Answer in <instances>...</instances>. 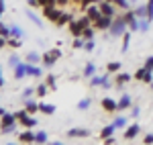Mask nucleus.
Here are the masks:
<instances>
[{
	"instance_id": "423d86ee",
	"label": "nucleus",
	"mask_w": 153,
	"mask_h": 145,
	"mask_svg": "<svg viewBox=\"0 0 153 145\" xmlns=\"http://www.w3.org/2000/svg\"><path fill=\"white\" fill-rule=\"evenodd\" d=\"M19 141H21V143H33V141H35V133H33L31 129H27V131H23V133L19 135Z\"/></svg>"
},
{
	"instance_id": "052dcab7",
	"label": "nucleus",
	"mask_w": 153,
	"mask_h": 145,
	"mask_svg": "<svg viewBox=\"0 0 153 145\" xmlns=\"http://www.w3.org/2000/svg\"><path fill=\"white\" fill-rule=\"evenodd\" d=\"M0 16H2V8H0Z\"/></svg>"
},
{
	"instance_id": "7ed1b4c3",
	"label": "nucleus",
	"mask_w": 153,
	"mask_h": 145,
	"mask_svg": "<svg viewBox=\"0 0 153 145\" xmlns=\"http://www.w3.org/2000/svg\"><path fill=\"white\" fill-rule=\"evenodd\" d=\"M43 16L49 19V21H53V23H57L59 16H61V10H57L55 6H43Z\"/></svg>"
},
{
	"instance_id": "338daca9",
	"label": "nucleus",
	"mask_w": 153,
	"mask_h": 145,
	"mask_svg": "<svg viewBox=\"0 0 153 145\" xmlns=\"http://www.w3.org/2000/svg\"><path fill=\"white\" fill-rule=\"evenodd\" d=\"M0 74H2V70H0Z\"/></svg>"
},
{
	"instance_id": "72a5a7b5",
	"label": "nucleus",
	"mask_w": 153,
	"mask_h": 145,
	"mask_svg": "<svg viewBox=\"0 0 153 145\" xmlns=\"http://www.w3.org/2000/svg\"><path fill=\"white\" fill-rule=\"evenodd\" d=\"M0 133H4V135L14 133V125H2V127H0Z\"/></svg>"
},
{
	"instance_id": "412c9836",
	"label": "nucleus",
	"mask_w": 153,
	"mask_h": 145,
	"mask_svg": "<svg viewBox=\"0 0 153 145\" xmlns=\"http://www.w3.org/2000/svg\"><path fill=\"white\" fill-rule=\"evenodd\" d=\"M90 23H92V19H90V16H88V14H86V16H82V19H78V27H80V29H86V27H90Z\"/></svg>"
},
{
	"instance_id": "8fccbe9b",
	"label": "nucleus",
	"mask_w": 153,
	"mask_h": 145,
	"mask_svg": "<svg viewBox=\"0 0 153 145\" xmlns=\"http://www.w3.org/2000/svg\"><path fill=\"white\" fill-rule=\"evenodd\" d=\"M27 4H29L31 8H37V6H41V4H39V0H27Z\"/></svg>"
},
{
	"instance_id": "f8f14e48",
	"label": "nucleus",
	"mask_w": 153,
	"mask_h": 145,
	"mask_svg": "<svg viewBox=\"0 0 153 145\" xmlns=\"http://www.w3.org/2000/svg\"><path fill=\"white\" fill-rule=\"evenodd\" d=\"M102 109H104V110H117L118 109V102H114L112 98H104V100H102Z\"/></svg>"
},
{
	"instance_id": "864d4df0",
	"label": "nucleus",
	"mask_w": 153,
	"mask_h": 145,
	"mask_svg": "<svg viewBox=\"0 0 153 145\" xmlns=\"http://www.w3.org/2000/svg\"><path fill=\"white\" fill-rule=\"evenodd\" d=\"M145 143H153V133L151 135H145V139H143Z\"/></svg>"
},
{
	"instance_id": "20e7f679",
	"label": "nucleus",
	"mask_w": 153,
	"mask_h": 145,
	"mask_svg": "<svg viewBox=\"0 0 153 145\" xmlns=\"http://www.w3.org/2000/svg\"><path fill=\"white\" fill-rule=\"evenodd\" d=\"M86 14H88V16H90V19H92V21L96 23V21L102 16V10H100V6H94V4H90V6L86 8Z\"/></svg>"
},
{
	"instance_id": "393cba45",
	"label": "nucleus",
	"mask_w": 153,
	"mask_h": 145,
	"mask_svg": "<svg viewBox=\"0 0 153 145\" xmlns=\"http://www.w3.org/2000/svg\"><path fill=\"white\" fill-rule=\"evenodd\" d=\"M114 129H117V127H114V125H108V127H104V129H102V139H106V137H110V135L114 133Z\"/></svg>"
},
{
	"instance_id": "a19ab883",
	"label": "nucleus",
	"mask_w": 153,
	"mask_h": 145,
	"mask_svg": "<svg viewBox=\"0 0 153 145\" xmlns=\"http://www.w3.org/2000/svg\"><path fill=\"white\" fill-rule=\"evenodd\" d=\"M35 90H37V94H39V96H45V94H47V90H49V88H47L45 84H41L39 88H35Z\"/></svg>"
},
{
	"instance_id": "b1692460",
	"label": "nucleus",
	"mask_w": 153,
	"mask_h": 145,
	"mask_svg": "<svg viewBox=\"0 0 153 145\" xmlns=\"http://www.w3.org/2000/svg\"><path fill=\"white\" fill-rule=\"evenodd\" d=\"M129 43H131V33H123V53H127Z\"/></svg>"
},
{
	"instance_id": "6ab92c4d",
	"label": "nucleus",
	"mask_w": 153,
	"mask_h": 145,
	"mask_svg": "<svg viewBox=\"0 0 153 145\" xmlns=\"http://www.w3.org/2000/svg\"><path fill=\"white\" fill-rule=\"evenodd\" d=\"M131 106V96L129 94H123V98L118 100V109H129Z\"/></svg>"
},
{
	"instance_id": "1a4fd4ad",
	"label": "nucleus",
	"mask_w": 153,
	"mask_h": 145,
	"mask_svg": "<svg viewBox=\"0 0 153 145\" xmlns=\"http://www.w3.org/2000/svg\"><path fill=\"white\" fill-rule=\"evenodd\" d=\"M139 131H141V129H139V125H131L129 129L125 131V139H127V141H131V139H135V137L139 135Z\"/></svg>"
},
{
	"instance_id": "aec40b11",
	"label": "nucleus",
	"mask_w": 153,
	"mask_h": 145,
	"mask_svg": "<svg viewBox=\"0 0 153 145\" xmlns=\"http://www.w3.org/2000/svg\"><path fill=\"white\" fill-rule=\"evenodd\" d=\"M94 74H96V65H94V63H86V68H84V76H86V78H92Z\"/></svg>"
},
{
	"instance_id": "6e6552de",
	"label": "nucleus",
	"mask_w": 153,
	"mask_h": 145,
	"mask_svg": "<svg viewBox=\"0 0 153 145\" xmlns=\"http://www.w3.org/2000/svg\"><path fill=\"white\" fill-rule=\"evenodd\" d=\"M27 76H35V78H41L43 76V70L37 68L35 63H27Z\"/></svg>"
},
{
	"instance_id": "f3484780",
	"label": "nucleus",
	"mask_w": 153,
	"mask_h": 145,
	"mask_svg": "<svg viewBox=\"0 0 153 145\" xmlns=\"http://www.w3.org/2000/svg\"><path fill=\"white\" fill-rule=\"evenodd\" d=\"M70 31H71V35L82 37V29L78 27V21H70Z\"/></svg>"
},
{
	"instance_id": "680f3d73",
	"label": "nucleus",
	"mask_w": 153,
	"mask_h": 145,
	"mask_svg": "<svg viewBox=\"0 0 153 145\" xmlns=\"http://www.w3.org/2000/svg\"><path fill=\"white\" fill-rule=\"evenodd\" d=\"M151 90H153V82H151Z\"/></svg>"
},
{
	"instance_id": "c03bdc74",
	"label": "nucleus",
	"mask_w": 153,
	"mask_h": 145,
	"mask_svg": "<svg viewBox=\"0 0 153 145\" xmlns=\"http://www.w3.org/2000/svg\"><path fill=\"white\" fill-rule=\"evenodd\" d=\"M143 82H149V84H151V82H153V74L145 70V76H143Z\"/></svg>"
},
{
	"instance_id": "9d476101",
	"label": "nucleus",
	"mask_w": 153,
	"mask_h": 145,
	"mask_svg": "<svg viewBox=\"0 0 153 145\" xmlns=\"http://www.w3.org/2000/svg\"><path fill=\"white\" fill-rule=\"evenodd\" d=\"M110 19H112V16H106V14H102V16H100V19L94 23L96 29H108V27H110V23H112Z\"/></svg>"
},
{
	"instance_id": "dca6fc26",
	"label": "nucleus",
	"mask_w": 153,
	"mask_h": 145,
	"mask_svg": "<svg viewBox=\"0 0 153 145\" xmlns=\"http://www.w3.org/2000/svg\"><path fill=\"white\" fill-rule=\"evenodd\" d=\"M21 123H23L27 129H31V127H35V125H37V119H33L31 115H27V117H23V119H21Z\"/></svg>"
},
{
	"instance_id": "473e14b6",
	"label": "nucleus",
	"mask_w": 153,
	"mask_h": 145,
	"mask_svg": "<svg viewBox=\"0 0 153 145\" xmlns=\"http://www.w3.org/2000/svg\"><path fill=\"white\" fill-rule=\"evenodd\" d=\"M10 37L21 39V37H23V29H19V27H10Z\"/></svg>"
},
{
	"instance_id": "bf43d9fd",
	"label": "nucleus",
	"mask_w": 153,
	"mask_h": 145,
	"mask_svg": "<svg viewBox=\"0 0 153 145\" xmlns=\"http://www.w3.org/2000/svg\"><path fill=\"white\" fill-rule=\"evenodd\" d=\"M4 112H6V110H4V109H0V117H2V115H4Z\"/></svg>"
},
{
	"instance_id": "69168bd1",
	"label": "nucleus",
	"mask_w": 153,
	"mask_h": 145,
	"mask_svg": "<svg viewBox=\"0 0 153 145\" xmlns=\"http://www.w3.org/2000/svg\"><path fill=\"white\" fill-rule=\"evenodd\" d=\"M76 2H80V0H76Z\"/></svg>"
},
{
	"instance_id": "e433bc0d",
	"label": "nucleus",
	"mask_w": 153,
	"mask_h": 145,
	"mask_svg": "<svg viewBox=\"0 0 153 145\" xmlns=\"http://www.w3.org/2000/svg\"><path fill=\"white\" fill-rule=\"evenodd\" d=\"M139 31H143V33L149 31V19H145V21L141 19V23H139Z\"/></svg>"
},
{
	"instance_id": "f03ea898",
	"label": "nucleus",
	"mask_w": 153,
	"mask_h": 145,
	"mask_svg": "<svg viewBox=\"0 0 153 145\" xmlns=\"http://www.w3.org/2000/svg\"><path fill=\"white\" fill-rule=\"evenodd\" d=\"M59 57H61V51H59V49H51V51H47V53L41 57V61H43L45 65H53Z\"/></svg>"
},
{
	"instance_id": "4c0bfd02",
	"label": "nucleus",
	"mask_w": 153,
	"mask_h": 145,
	"mask_svg": "<svg viewBox=\"0 0 153 145\" xmlns=\"http://www.w3.org/2000/svg\"><path fill=\"white\" fill-rule=\"evenodd\" d=\"M8 63H10L12 68H16V65H19V63H21V59H19V57H16V55H14V53H12L10 57H8Z\"/></svg>"
},
{
	"instance_id": "f704fd0d",
	"label": "nucleus",
	"mask_w": 153,
	"mask_h": 145,
	"mask_svg": "<svg viewBox=\"0 0 153 145\" xmlns=\"http://www.w3.org/2000/svg\"><path fill=\"white\" fill-rule=\"evenodd\" d=\"M139 23H141V19H137V16H135V19L129 23V29H131V31H139Z\"/></svg>"
},
{
	"instance_id": "2eb2a0df",
	"label": "nucleus",
	"mask_w": 153,
	"mask_h": 145,
	"mask_svg": "<svg viewBox=\"0 0 153 145\" xmlns=\"http://www.w3.org/2000/svg\"><path fill=\"white\" fill-rule=\"evenodd\" d=\"M135 14H137V19H147V4H139L135 8Z\"/></svg>"
},
{
	"instance_id": "09e8293b",
	"label": "nucleus",
	"mask_w": 153,
	"mask_h": 145,
	"mask_svg": "<svg viewBox=\"0 0 153 145\" xmlns=\"http://www.w3.org/2000/svg\"><path fill=\"white\" fill-rule=\"evenodd\" d=\"M47 86L55 88V76H47Z\"/></svg>"
},
{
	"instance_id": "7c9ffc66",
	"label": "nucleus",
	"mask_w": 153,
	"mask_h": 145,
	"mask_svg": "<svg viewBox=\"0 0 153 145\" xmlns=\"http://www.w3.org/2000/svg\"><path fill=\"white\" fill-rule=\"evenodd\" d=\"M6 41H8V45H10V47H14V49L21 47V39H16V37H8Z\"/></svg>"
},
{
	"instance_id": "a18cd8bd",
	"label": "nucleus",
	"mask_w": 153,
	"mask_h": 145,
	"mask_svg": "<svg viewBox=\"0 0 153 145\" xmlns=\"http://www.w3.org/2000/svg\"><path fill=\"white\" fill-rule=\"evenodd\" d=\"M71 45H74V49H80V47H84V41H82V39H74Z\"/></svg>"
},
{
	"instance_id": "2f4dec72",
	"label": "nucleus",
	"mask_w": 153,
	"mask_h": 145,
	"mask_svg": "<svg viewBox=\"0 0 153 145\" xmlns=\"http://www.w3.org/2000/svg\"><path fill=\"white\" fill-rule=\"evenodd\" d=\"M90 102H92L90 98H84V100H80V102H78V109H80V110H86V109H90Z\"/></svg>"
},
{
	"instance_id": "37998d69",
	"label": "nucleus",
	"mask_w": 153,
	"mask_h": 145,
	"mask_svg": "<svg viewBox=\"0 0 153 145\" xmlns=\"http://www.w3.org/2000/svg\"><path fill=\"white\" fill-rule=\"evenodd\" d=\"M94 39H88V41H86V43H84V49H86V51H92V49H94Z\"/></svg>"
},
{
	"instance_id": "9b49d317",
	"label": "nucleus",
	"mask_w": 153,
	"mask_h": 145,
	"mask_svg": "<svg viewBox=\"0 0 153 145\" xmlns=\"http://www.w3.org/2000/svg\"><path fill=\"white\" fill-rule=\"evenodd\" d=\"M25 76H27V63H19V65L14 68V78H16V80H23Z\"/></svg>"
},
{
	"instance_id": "3c124183",
	"label": "nucleus",
	"mask_w": 153,
	"mask_h": 145,
	"mask_svg": "<svg viewBox=\"0 0 153 145\" xmlns=\"http://www.w3.org/2000/svg\"><path fill=\"white\" fill-rule=\"evenodd\" d=\"M143 76H145V68H141L139 72L135 74V78H137V80H143Z\"/></svg>"
},
{
	"instance_id": "ea45409f",
	"label": "nucleus",
	"mask_w": 153,
	"mask_h": 145,
	"mask_svg": "<svg viewBox=\"0 0 153 145\" xmlns=\"http://www.w3.org/2000/svg\"><path fill=\"white\" fill-rule=\"evenodd\" d=\"M143 68H145L147 72H153V57H147V59H145V65H143Z\"/></svg>"
},
{
	"instance_id": "c85d7f7f",
	"label": "nucleus",
	"mask_w": 153,
	"mask_h": 145,
	"mask_svg": "<svg viewBox=\"0 0 153 145\" xmlns=\"http://www.w3.org/2000/svg\"><path fill=\"white\" fill-rule=\"evenodd\" d=\"M71 21V14H68V12H61V16H59V21L55 25H65V23H70Z\"/></svg>"
},
{
	"instance_id": "de8ad7c7",
	"label": "nucleus",
	"mask_w": 153,
	"mask_h": 145,
	"mask_svg": "<svg viewBox=\"0 0 153 145\" xmlns=\"http://www.w3.org/2000/svg\"><path fill=\"white\" fill-rule=\"evenodd\" d=\"M92 2H96V0H80V6H82V8H88Z\"/></svg>"
},
{
	"instance_id": "ddd939ff",
	"label": "nucleus",
	"mask_w": 153,
	"mask_h": 145,
	"mask_svg": "<svg viewBox=\"0 0 153 145\" xmlns=\"http://www.w3.org/2000/svg\"><path fill=\"white\" fill-rule=\"evenodd\" d=\"M14 119H16V115H14V112H4V115H2V119H0V123H2V125H14Z\"/></svg>"
},
{
	"instance_id": "bb28decb",
	"label": "nucleus",
	"mask_w": 153,
	"mask_h": 145,
	"mask_svg": "<svg viewBox=\"0 0 153 145\" xmlns=\"http://www.w3.org/2000/svg\"><path fill=\"white\" fill-rule=\"evenodd\" d=\"M41 61V55L39 53H29L27 55V63H39Z\"/></svg>"
},
{
	"instance_id": "4be33fe9",
	"label": "nucleus",
	"mask_w": 153,
	"mask_h": 145,
	"mask_svg": "<svg viewBox=\"0 0 153 145\" xmlns=\"http://www.w3.org/2000/svg\"><path fill=\"white\" fill-rule=\"evenodd\" d=\"M129 80H131V76H129V74H118V76H117V86L120 88L123 84H127Z\"/></svg>"
},
{
	"instance_id": "cd10ccee",
	"label": "nucleus",
	"mask_w": 153,
	"mask_h": 145,
	"mask_svg": "<svg viewBox=\"0 0 153 145\" xmlns=\"http://www.w3.org/2000/svg\"><path fill=\"white\" fill-rule=\"evenodd\" d=\"M120 70V61H110L108 63V74H114Z\"/></svg>"
},
{
	"instance_id": "c9c22d12",
	"label": "nucleus",
	"mask_w": 153,
	"mask_h": 145,
	"mask_svg": "<svg viewBox=\"0 0 153 145\" xmlns=\"http://www.w3.org/2000/svg\"><path fill=\"white\" fill-rule=\"evenodd\" d=\"M27 14H29V19H31V21H33V23H35L37 27H43V23H41V19H39L37 14H33V12H29V10H27Z\"/></svg>"
},
{
	"instance_id": "a211bd4d",
	"label": "nucleus",
	"mask_w": 153,
	"mask_h": 145,
	"mask_svg": "<svg viewBox=\"0 0 153 145\" xmlns=\"http://www.w3.org/2000/svg\"><path fill=\"white\" fill-rule=\"evenodd\" d=\"M39 110H41L43 115H53V112H55V106H53V104H45V102H43V104H39Z\"/></svg>"
},
{
	"instance_id": "13d9d810",
	"label": "nucleus",
	"mask_w": 153,
	"mask_h": 145,
	"mask_svg": "<svg viewBox=\"0 0 153 145\" xmlns=\"http://www.w3.org/2000/svg\"><path fill=\"white\" fill-rule=\"evenodd\" d=\"M0 86H4V80H2V74H0Z\"/></svg>"
},
{
	"instance_id": "4468645a",
	"label": "nucleus",
	"mask_w": 153,
	"mask_h": 145,
	"mask_svg": "<svg viewBox=\"0 0 153 145\" xmlns=\"http://www.w3.org/2000/svg\"><path fill=\"white\" fill-rule=\"evenodd\" d=\"M25 110H27L29 115H33V112H37V110H39V104H37V102H33V100H27V102H25Z\"/></svg>"
},
{
	"instance_id": "5701e85b",
	"label": "nucleus",
	"mask_w": 153,
	"mask_h": 145,
	"mask_svg": "<svg viewBox=\"0 0 153 145\" xmlns=\"http://www.w3.org/2000/svg\"><path fill=\"white\" fill-rule=\"evenodd\" d=\"M35 143H47V133H45V131L35 133Z\"/></svg>"
},
{
	"instance_id": "5fc2aeb1",
	"label": "nucleus",
	"mask_w": 153,
	"mask_h": 145,
	"mask_svg": "<svg viewBox=\"0 0 153 145\" xmlns=\"http://www.w3.org/2000/svg\"><path fill=\"white\" fill-rule=\"evenodd\" d=\"M6 43H8V41H6V37H2V35H0V47H4Z\"/></svg>"
},
{
	"instance_id": "f257e3e1",
	"label": "nucleus",
	"mask_w": 153,
	"mask_h": 145,
	"mask_svg": "<svg viewBox=\"0 0 153 145\" xmlns=\"http://www.w3.org/2000/svg\"><path fill=\"white\" fill-rule=\"evenodd\" d=\"M125 29H127V23H125V19L120 16V19H114L112 23H110V27H108V31H110V35L112 37H118L125 33Z\"/></svg>"
},
{
	"instance_id": "4d7b16f0",
	"label": "nucleus",
	"mask_w": 153,
	"mask_h": 145,
	"mask_svg": "<svg viewBox=\"0 0 153 145\" xmlns=\"http://www.w3.org/2000/svg\"><path fill=\"white\" fill-rule=\"evenodd\" d=\"M0 8H2V10H4V0H0Z\"/></svg>"
},
{
	"instance_id": "a878e982",
	"label": "nucleus",
	"mask_w": 153,
	"mask_h": 145,
	"mask_svg": "<svg viewBox=\"0 0 153 145\" xmlns=\"http://www.w3.org/2000/svg\"><path fill=\"white\" fill-rule=\"evenodd\" d=\"M82 37L86 39V41H88V39H94V29H92V27H86V29L82 31Z\"/></svg>"
},
{
	"instance_id": "0e129e2a",
	"label": "nucleus",
	"mask_w": 153,
	"mask_h": 145,
	"mask_svg": "<svg viewBox=\"0 0 153 145\" xmlns=\"http://www.w3.org/2000/svg\"><path fill=\"white\" fill-rule=\"evenodd\" d=\"M131 2H135V0H131Z\"/></svg>"
},
{
	"instance_id": "58836bf2",
	"label": "nucleus",
	"mask_w": 153,
	"mask_h": 145,
	"mask_svg": "<svg viewBox=\"0 0 153 145\" xmlns=\"http://www.w3.org/2000/svg\"><path fill=\"white\" fill-rule=\"evenodd\" d=\"M125 125H127V119H125V117H118L117 121H114V127H117V129H120V127H125Z\"/></svg>"
},
{
	"instance_id": "49530a36",
	"label": "nucleus",
	"mask_w": 153,
	"mask_h": 145,
	"mask_svg": "<svg viewBox=\"0 0 153 145\" xmlns=\"http://www.w3.org/2000/svg\"><path fill=\"white\" fill-rule=\"evenodd\" d=\"M33 92H37L35 88H25V90H23V96H25V98H29L31 94H33Z\"/></svg>"
},
{
	"instance_id": "603ef678",
	"label": "nucleus",
	"mask_w": 153,
	"mask_h": 145,
	"mask_svg": "<svg viewBox=\"0 0 153 145\" xmlns=\"http://www.w3.org/2000/svg\"><path fill=\"white\" fill-rule=\"evenodd\" d=\"M14 115H16V119L21 121L23 117H27V115H29V112H27V110H19V112H14Z\"/></svg>"
},
{
	"instance_id": "6e6d98bb",
	"label": "nucleus",
	"mask_w": 153,
	"mask_h": 145,
	"mask_svg": "<svg viewBox=\"0 0 153 145\" xmlns=\"http://www.w3.org/2000/svg\"><path fill=\"white\" fill-rule=\"evenodd\" d=\"M68 2H70V0H57V4H61V6H65Z\"/></svg>"
},
{
	"instance_id": "0eeeda50",
	"label": "nucleus",
	"mask_w": 153,
	"mask_h": 145,
	"mask_svg": "<svg viewBox=\"0 0 153 145\" xmlns=\"http://www.w3.org/2000/svg\"><path fill=\"white\" fill-rule=\"evenodd\" d=\"M88 135H90L88 129H70V131H68V137H70V139H76V137H88Z\"/></svg>"
},
{
	"instance_id": "e2e57ef3",
	"label": "nucleus",
	"mask_w": 153,
	"mask_h": 145,
	"mask_svg": "<svg viewBox=\"0 0 153 145\" xmlns=\"http://www.w3.org/2000/svg\"><path fill=\"white\" fill-rule=\"evenodd\" d=\"M110 2H112V4H114V0H110Z\"/></svg>"
},
{
	"instance_id": "c756f323",
	"label": "nucleus",
	"mask_w": 153,
	"mask_h": 145,
	"mask_svg": "<svg viewBox=\"0 0 153 145\" xmlns=\"http://www.w3.org/2000/svg\"><path fill=\"white\" fill-rule=\"evenodd\" d=\"M114 4H117L118 8H125V10H129V8H131V2H129V0H114Z\"/></svg>"
},
{
	"instance_id": "39448f33",
	"label": "nucleus",
	"mask_w": 153,
	"mask_h": 145,
	"mask_svg": "<svg viewBox=\"0 0 153 145\" xmlns=\"http://www.w3.org/2000/svg\"><path fill=\"white\" fill-rule=\"evenodd\" d=\"M100 10H102V14H106V16H114V6H112L110 0L100 2Z\"/></svg>"
},
{
	"instance_id": "79ce46f5",
	"label": "nucleus",
	"mask_w": 153,
	"mask_h": 145,
	"mask_svg": "<svg viewBox=\"0 0 153 145\" xmlns=\"http://www.w3.org/2000/svg\"><path fill=\"white\" fill-rule=\"evenodd\" d=\"M0 35H2V37H10V29H8V27H4L2 23H0Z\"/></svg>"
}]
</instances>
